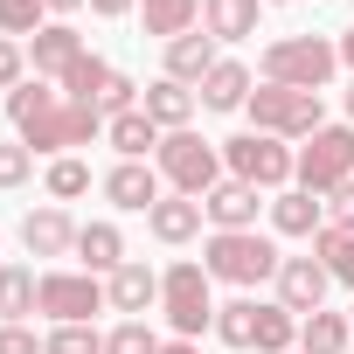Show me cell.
I'll return each mask as SVG.
<instances>
[{
	"mask_svg": "<svg viewBox=\"0 0 354 354\" xmlns=\"http://www.w3.org/2000/svg\"><path fill=\"white\" fill-rule=\"evenodd\" d=\"M8 125H15V139H21L28 153H49V160H63V153H77V146H91V139L104 132V118H97L91 104H70V97L49 91L42 77H28V84L8 91Z\"/></svg>",
	"mask_w": 354,
	"mask_h": 354,
	"instance_id": "1",
	"label": "cell"
},
{
	"mask_svg": "<svg viewBox=\"0 0 354 354\" xmlns=\"http://www.w3.org/2000/svg\"><path fill=\"white\" fill-rule=\"evenodd\" d=\"M278 243L271 236H257V230H209V243H202V271L216 278V285H264V278H278Z\"/></svg>",
	"mask_w": 354,
	"mask_h": 354,
	"instance_id": "2",
	"label": "cell"
},
{
	"mask_svg": "<svg viewBox=\"0 0 354 354\" xmlns=\"http://www.w3.org/2000/svg\"><path fill=\"white\" fill-rule=\"evenodd\" d=\"M209 271H202V257H181V264H167L160 271V313H167V326H174V340H202V333H216V299H209Z\"/></svg>",
	"mask_w": 354,
	"mask_h": 354,
	"instance_id": "3",
	"label": "cell"
},
{
	"mask_svg": "<svg viewBox=\"0 0 354 354\" xmlns=\"http://www.w3.org/2000/svg\"><path fill=\"white\" fill-rule=\"evenodd\" d=\"M257 70H264V84L326 91V77L340 70V42H326V35H278V42H264Z\"/></svg>",
	"mask_w": 354,
	"mask_h": 354,
	"instance_id": "4",
	"label": "cell"
},
{
	"mask_svg": "<svg viewBox=\"0 0 354 354\" xmlns=\"http://www.w3.org/2000/svg\"><path fill=\"white\" fill-rule=\"evenodd\" d=\"M153 167H160V181H174V195H209L216 181H230V167H223V146L216 139H202L195 125L188 132H167L160 139V153H153Z\"/></svg>",
	"mask_w": 354,
	"mask_h": 354,
	"instance_id": "5",
	"label": "cell"
},
{
	"mask_svg": "<svg viewBox=\"0 0 354 354\" xmlns=\"http://www.w3.org/2000/svg\"><path fill=\"white\" fill-rule=\"evenodd\" d=\"M243 111H250V132H271V139H313L326 125L319 91H292V84H257Z\"/></svg>",
	"mask_w": 354,
	"mask_h": 354,
	"instance_id": "6",
	"label": "cell"
},
{
	"mask_svg": "<svg viewBox=\"0 0 354 354\" xmlns=\"http://www.w3.org/2000/svg\"><path fill=\"white\" fill-rule=\"evenodd\" d=\"M292 146L285 139H271V132H236V139H223V167H230V181H250L257 195H285L292 188Z\"/></svg>",
	"mask_w": 354,
	"mask_h": 354,
	"instance_id": "7",
	"label": "cell"
},
{
	"mask_svg": "<svg viewBox=\"0 0 354 354\" xmlns=\"http://www.w3.org/2000/svg\"><path fill=\"white\" fill-rule=\"evenodd\" d=\"M340 181H354V125H319L299 160H292V188L306 195H333Z\"/></svg>",
	"mask_w": 354,
	"mask_h": 354,
	"instance_id": "8",
	"label": "cell"
},
{
	"mask_svg": "<svg viewBox=\"0 0 354 354\" xmlns=\"http://www.w3.org/2000/svg\"><path fill=\"white\" fill-rule=\"evenodd\" d=\"M35 313H49L56 326H84L91 313H104V285H97L91 271H42Z\"/></svg>",
	"mask_w": 354,
	"mask_h": 354,
	"instance_id": "9",
	"label": "cell"
},
{
	"mask_svg": "<svg viewBox=\"0 0 354 354\" xmlns=\"http://www.w3.org/2000/svg\"><path fill=\"white\" fill-rule=\"evenodd\" d=\"M271 285H278V306L306 319V313H319V306H326V285H333V278H326V264H319V257H285Z\"/></svg>",
	"mask_w": 354,
	"mask_h": 354,
	"instance_id": "10",
	"label": "cell"
},
{
	"mask_svg": "<svg viewBox=\"0 0 354 354\" xmlns=\"http://www.w3.org/2000/svg\"><path fill=\"white\" fill-rule=\"evenodd\" d=\"M21 250H28V257H70V250H77V223H70V209H63V202L28 209V216H21Z\"/></svg>",
	"mask_w": 354,
	"mask_h": 354,
	"instance_id": "11",
	"label": "cell"
},
{
	"mask_svg": "<svg viewBox=\"0 0 354 354\" xmlns=\"http://www.w3.org/2000/svg\"><path fill=\"white\" fill-rule=\"evenodd\" d=\"M104 306H111V313H125V319H139L146 306H160V271H153V264H139V257H125V264L104 278Z\"/></svg>",
	"mask_w": 354,
	"mask_h": 354,
	"instance_id": "12",
	"label": "cell"
},
{
	"mask_svg": "<svg viewBox=\"0 0 354 354\" xmlns=\"http://www.w3.org/2000/svg\"><path fill=\"white\" fill-rule=\"evenodd\" d=\"M104 195H111V209H125V216H153V202H160V167L118 160V167L104 174Z\"/></svg>",
	"mask_w": 354,
	"mask_h": 354,
	"instance_id": "13",
	"label": "cell"
},
{
	"mask_svg": "<svg viewBox=\"0 0 354 354\" xmlns=\"http://www.w3.org/2000/svg\"><path fill=\"white\" fill-rule=\"evenodd\" d=\"M91 49H84V35H77V21H49L35 42H28V63H35V77H70V63H84Z\"/></svg>",
	"mask_w": 354,
	"mask_h": 354,
	"instance_id": "14",
	"label": "cell"
},
{
	"mask_svg": "<svg viewBox=\"0 0 354 354\" xmlns=\"http://www.w3.org/2000/svg\"><path fill=\"white\" fill-rule=\"evenodd\" d=\"M195 104H202V97H195L188 84H174V77H153V84L139 91V111H146V118H153L160 132H188Z\"/></svg>",
	"mask_w": 354,
	"mask_h": 354,
	"instance_id": "15",
	"label": "cell"
},
{
	"mask_svg": "<svg viewBox=\"0 0 354 354\" xmlns=\"http://www.w3.org/2000/svg\"><path fill=\"white\" fill-rule=\"evenodd\" d=\"M202 216H209L216 230H257V188H250V181H216V188L202 195Z\"/></svg>",
	"mask_w": 354,
	"mask_h": 354,
	"instance_id": "16",
	"label": "cell"
},
{
	"mask_svg": "<svg viewBox=\"0 0 354 354\" xmlns=\"http://www.w3.org/2000/svg\"><path fill=\"white\" fill-rule=\"evenodd\" d=\"M202 223H209V216H202V202H195V195H160V202H153V216H146V230H153L160 243H195V236H202Z\"/></svg>",
	"mask_w": 354,
	"mask_h": 354,
	"instance_id": "17",
	"label": "cell"
},
{
	"mask_svg": "<svg viewBox=\"0 0 354 354\" xmlns=\"http://www.w3.org/2000/svg\"><path fill=\"white\" fill-rule=\"evenodd\" d=\"M271 230L278 236H319L326 230V202L306 195V188H285V195H271Z\"/></svg>",
	"mask_w": 354,
	"mask_h": 354,
	"instance_id": "18",
	"label": "cell"
},
{
	"mask_svg": "<svg viewBox=\"0 0 354 354\" xmlns=\"http://www.w3.org/2000/svg\"><path fill=\"white\" fill-rule=\"evenodd\" d=\"M216 63H223V56H216V35H202V28L167 42V77H174V84H195V91H202V77H209Z\"/></svg>",
	"mask_w": 354,
	"mask_h": 354,
	"instance_id": "19",
	"label": "cell"
},
{
	"mask_svg": "<svg viewBox=\"0 0 354 354\" xmlns=\"http://www.w3.org/2000/svg\"><path fill=\"white\" fill-rule=\"evenodd\" d=\"M257 15H264V0H202V35L243 42V35H257Z\"/></svg>",
	"mask_w": 354,
	"mask_h": 354,
	"instance_id": "20",
	"label": "cell"
},
{
	"mask_svg": "<svg viewBox=\"0 0 354 354\" xmlns=\"http://www.w3.org/2000/svg\"><path fill=\"white\" fill-rule=\"evenodd\" d=\"M195 97H202V111H243V104H250V70L223 56V63L202 77V91H195Z\"/></svg>",
	"mask_w": 354,
	"mask_h": 354,
	"instance_id": "21",
	"label": "cell"
},
{
	"mask_svg": "<svg viewBox=\"0 0 354 354\" xmlns=\"http://www.w3.org/2000/svg\"><path fill=\"white\" fill-rule=\"evenodd\" d=\"M139 21H146V35H160V42L195 35V28H202V0H139Z\"/></svg>",
	"mask_w": 354,
	"mask_h": 354,
	"instance_id": "22",
	"label": "cell"
},
{
	"mask_svg": "<svg viewBox=\"0 0 354 354\" xmlns=\"http://www.w3.org/2000/svg\"><path fill=\"white\" fill-rule=\"evenodd\" d=\"M104 139H111V146H118V160H153V153H160V139H167V132H160V125H153V118H146V111H118V118H111V125H104Z\"/></svg>",
	"mask_w": 354,
	"mask_h": 354,
	"instance_id": "23",
	"label": "cell"
},
{
	"mask_svg": "<svg viewBox=\"0 0 354 354\" xmlns=\"http://www.w3.org/2000/svg\"><path fill=\"white\" fill-rule=\"evenodd\" d=\"M77 257H84L91 278H97V271L111 278V271L125 264V236H118V223H84V230H77Z\"/></svg>",
	"mask_w": 354,
	"mask_h": 354,
	"instance_id": "24",
	"label": "cell"
},
{
	"mask_svg": "<svg viewBox=\"0 0 354 354\" xmlns=\"http://www.w3.org/2000/svg\"><path fill=\"white\" fill-rule=\"evenodd\" d=\"M354 347V326H347V313H306L299 319V354H347Z\"/></svg>",
	"mask_w": 354,
	"mask_h": 354,
	"instance_id": "25",
	"label": "cell"
},
{
	"mask_svg": "<svg viewBox=\"0 0 354 354\" xmlns=\"http://www.w3.org/2000/svg\"><path fill=\"white\" fill-rule=\"evenodd\" d=\"M42 299V278L28 264H0V326H21Z\"/></svg>",
	"mask_w": 354,
	"mask_h": 354,
	"instance_id": "26",
	"label": "cell"
},
{
	"mask_svg": "<svg viewBox=\"0 0 354 354\" xmlns=\"http://www.w3.org/2000/svg\"><path fill=\"white\" fill-rule=\"evenodd\" d=\"M111 77H118V70H111L104 56H84V63H70V77H63L56 91H63L70 104H91V111H97V97L111 91ZM97 118H104V111H97Z\"/></svg>",
	"mask_w": 354,
	"mask_h": 354,
	"instance_id": "27",
	"label": "cell"
},
{
	"mask_svg": "<svg viewBox=\"0 0 354 354\" xmlns=\"http://www.w3.org/2000/svg\"><path fill=\"white\" fill-rule=\"evenodd\" d=\"M257 313H264V299H230V306H216V340H223V347H257Z\"/></svg>",
	"mask_w": 354,
	"mask_h": 354,
	"instance_id": "28",
	"label": "cell"
},
{
	"mask_svg": "<svg viewBox=\"0 0 354 354\" xmlns=\"http://www.w3.org/2000/svg\"><path fill=\"white\" fill-rule=\"evenodd\" d=\"M299 347V313H285L278 299H264L257 313V354H292Z\"/></svg>",
	"mask_w": 354,
	"mask_h": 354,
	"instance_id": "29",
	"label": "cell"
},
{
	"mask_svg": "<svg viewBox=\"0 0 354 354\" xmlns=\"http://www.w3.org/2000/svg\"><path fill=\"white\" fill-rule=\"evenodd\" d=\"M313 257L326 264V278H333V285H347V292H354V230H319V236H313Z\"/></svg>",
	"mask_w": 354,
	"mask_h": 354,
	"instance_id": "30",
	"label": "cell"
},
{
	"mask_svg": "<svg viewBox=\"0 0 354 354\" xmlns=\"http://www.w3.org/2000/svg\"><path fill=\"white\" fill-rule=\"evenodd\" d=\"M42 188H49V202H77V195H91V167L77 153H63V160H49Z\"/></svg>",
	"mask_w": 354,
	"mask_h": 354,
	"instance_id": "31",
	"label": "cell"
},
{
	"mask_svg": "<svg viewBox=\"0 0 354 354\" xmlns=\"http://www.w3.org/2000/svg\"><path fill=\"white\" fill-rule=\"evenodd\" d=\"M42 15H49L42 0H0V35H8V42H15V35H42V28H49Z\"/></svg>",
	"mask_w": 354,
	"mask_h": 354,
	"instance_id": "32",
	"label": "cell"
},
{
	"mask_svg": "<svg viewBox=\"0 0 354 354\" xmlns=\"http://www.w3.org/2000/svg\"><path fill=\"white\" fill-rule=\"evenodd\" d=\"M42 354H104V333H97L91 319H84V326H49Z\"/></svg>",
	"mask_w": 354,
	"mask_h": 354,
	"instance_id": "33",
	"label": "cell"
},
{
	"mask_svg": "<svg viewBox=\"0 0 354 354\" xmlns=\"http://www.w3.org/2000/svg\"><path fill=\"white\" fill-rule=\"evenodd\" d=\"M104 354H160V333H153L146 319H118V326L104 333Z\"/></svg>",
	"mask_w": 354,
	"mask_h": 354,
	"instance_id": "34",
	"label": "cell"
},
{
	"mask_svg": "<svg viewBox=\"0 0 354 354\" xmlns=\"http://www.w3.org/2000/svg\"><path fill=\"white\" fill-rule=\"evenodd\" d=\"M28 174H35V153L21 139H0V188H21Z\"/></svg>",
	"mask_w": 354,
	"mask_h": 354,
	"instance_id": "35",
	"label": "cell"
},
{
	"mask_svg": "<svg viewBox=\"0 0 354 354\" xmlns=\"http://www.w3.org/2000/svg\"><path fill=\"white\" fill-rule=\"evenodd\" d=\"M15 84H28V49L0 35V91H15Z\"/></svg>",
	"mask_w": 354,
	"mask_h": 354,
	"instance_id": "36",
	"label": "cell"
},
{
	"mask_svg": "<svg viewBox=\"0 0 354 354\" xmlns=\"http://www.w3.org/2000/svg\"><path fill=\"white\" fill-rule=\"evenodd\" d=\"M326 202V230H354V181H340L333 195H319Z\"/></svg>",
	"mask_w": 354,
	"mask_h": 354,
	"instance_id": "37",
	"label": "cell"
},
{
	"mask_svg": "<svg viewBox=\"0 0 354 354\" xmlns=\"http://www.w3.org/2000/svg\"><path fill=\"white\" fill-rule=\"evenodd\" d=\"M0 354H42V340L28 326H0Z\"/></svg>",
	"mask_w": 354,
	"mask_h": 354,
	"instance_id": "38",
	"label": "cell"
},
{
	"mask_svg": "<svg viewBox=\"0 0 354 354\" xmlns=\"http://www.w3.org/2000/svg\"><path fill=\"white\" fill-rule=\"evenodd\" d=\"M139 0H91V15H104V21H118V15H132Z\"/></svg>",
	"mask_w": 354,
	"mask_h": 354,
	"instance_id": "39",
	"label": "cell"
},
{
	"mask_svg": "<svg viewBox=\"0 0 354 354\" xmlns=\"http://www.w3.org/2000/svg\"><path fill=\"white\" fill-rule=\"evenodd\" d=\"M160 354H202V340H160Z\"/></svg>",
	"mask_w": 354,
	"mask_h": 354,
	"instance_id": "40",
	"label": "cell"
},
{
	"mask_svg": "<svg viewBox=\"0 0 354 354\" xmlns=\"http://www.w3.org/2000/svg\"><path fill=\"white\" fill-rule=\"evenodd\" d=\"M49 15H77V8H91V0H42Z\"/></svg>",
	"mask_w": 354,
	"mask_h": 354,
	"instance_id": "41",
	"label": "cell"
},
{
	"mask_svg": "<svg viewBox=\"0 0 354 354\" xmlns=\"http://www.w3.org/2000/svg\"><path fill=\"white\" fill-rule=\"evenodd\" d=\"M340 63H347V70H354V28H347V35H340Z\"/></svg>",
	"mask_w": 354,
	"mask_h": 354,
	"instance_id": "42",
	"label": "cell"
},
{
	"mask_svg": "<svg viewBox=\"0 0 354 354\" xmlns=\"http://www.w3.org/2000/svg\"><path fill=\"white\" fill-rule=\"evenodd\" d=\"M347 118H354V84H347Z\"/></svg>",
	"mask_w": 354,
	"mask_h": 354,
	"instance_id": "43",
	"label": "cell"
},
{
	"mask_svg": "<svg viewBox=\"0 0 354 354\" xmlns=\"http://www.w3.org/2000/svg\"><path fill=\"white\" fill-rule=\"evenodd\" d=\"M347 326H354V306H347Z\"/></svg>",
	"mask_w": 354,
	"mask_h": 354,
	"instance_id": "44",
	"label": "cell"
}]
</instances>
